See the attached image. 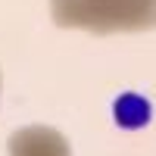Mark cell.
I'll return each instance as SVG.
<instances>
[{"mask_svg": "<svg viewBox=\"0 0 156 156\" xmlns=\"http://www.w3.org/2000/svg\"><path fill=\"white\" fill-rule=\"evenodd\" d=\"M153 119V100L140 90H122L112 97V122L122 131H140Z\"/></svg>", "mask_w": 156, "mask_h": 156, "instance_id": "6da1fadb", "label": "cell"}]
</instances>
